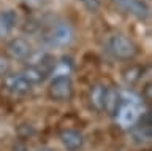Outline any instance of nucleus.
<instances>
[{"instance_id": "f257e3e1", "label": "nucleus", "mask_w": 152, "mask_h": 151, "mask_svg": "<svg viewBox=\"0 0 152 151\" xmlns=\"http://www.w3.org/2000/svg\"><path fill=\"white\" fill-rule=\"evenodd\" d=\"M75 37V32L71 29V26L65 21H56L49 24L43 32V40H45L46 45L49 46H56V48H60V46H66L71 43Z\"/></svg>"}, {"instance_id": "f03ea898", "label": "nucleus", "mask_w": 152, "mask_h": 151, "mask_svg": "<svg viewBox=\"0 0 152 151\" xmlns=\"http://www.w3.org/2000/svg\"><path fill=\"white\" fill-rule=\"evenodd\" d=\"M108 51L119 60H130L136 56V45L122 34H114L108 38Z\"/></svg>"}, {"instance_id": "7ed1b4c3", "label": "nucleus", "mask_w": 152, "mask_h": 151, "mask_svg": "<svg viewBox=\"0 0 152 151\" xmlns=\"http://www.w3.org/2000/svg\"><path fill=\"white\" fill-rule=\"evenodd\" d=\"M49 97L57 102H66L73 96V83L70 77H54L48 88Z\"/></svg>"}, {"instance_id": "20e7f679", "label": "nucleus", "mask_w": 152, "mask_h": 151, "mask_svg": "<svg viewBox=\"0 0 152 151\" xmlns=\"http://www.w3.org/2000/svg\"><path fill=\"white\" fill-rule=\"evenodd\" d=\"M3 88L14 96H26L32 91V84L21 73H7L3 78Z\"/></svg>"}, {"instance_id": "39448f33", "label": "nucleus", "mask_w": 152, "mask_h": 151, "mask_svg": "<svg viewBox=\"0 0 152 151\" xmlns=\"http://www.w3.org/2000/svg\"><path fill=\"white\" fill-rule=\"evenodd\" d=\"M30 53V45L22 37H14L7 43V56L13 60H26Z\"/></svg>"}, {"instance_id": "423d86ee", "label": "nucleus", "mask_w": 152, "mask_h": 151, "mask_svg": "<svg viewBox=\"0 0 152 151\" xmlns=\"http://www.w3.org/2000/svg\"><path fill=\"white\" fill-rule=\"evenodd\" d=\"M124 103V96L122 92L116 88H108L106 89V96H104V107L103 110L111 116H117L119 110H121Z\"/></svg>"}, {"instance_id": "0eeeda50", "label": "nucleus", "mask_w": 152, "mask_h": 151, "mask_svg": "<svg viewBox=\"0 0 152 151\" xmlns=\"http://www.w3.org/2000/svg\"><path fill=\"white\" fill-rule=\"evenodd\" d=\"M117 2L124 10L138 18V19H146L147 15H149V10H147L144 0H117Z\"/></svg>"}, {"instance_id": "6e6552de", "label": "nucleus", "mask_w": 152, "mask_h": 151, "mask_svg": "<svg viewBox=\"0 0 152 151\" xmlns=\"http://www.w3.org/2000/svg\"><path fill=\"white\" fill-rule=\"evenodd\" d=\"M18 24V13L14 10H5L0 13V38H7Z\"/></svg>"}, {"instance_id": "1a4fd4ad", "label": "nucleus", "mask_w": 152, "mask_h": 151, "mask_svg": "<svg viewBox=\"0 0 152 151\" xmlns=\"http://www.w3.org/2000/svg\"><path fill=\"white\" fill-rule=\"evenodd\" d=\"M60 141L68 151H78V150L83 148L84 138H83V134H81V132L68 129V130H64L60 134Z\"/></svg>"}, {"instance_id": "9d476101", "label": "nucleus", "mask_w": 152, "mask_h": 151, "mask_svg": "<svg viewBox=\"0 0 152 151\" xmlns=\"http://www.w3.org/2000/svg\"><path fill=\"white\" fill-rule=\"evenodd\" d=\"M106 89H108V88L103 86V84H95V86L90 89V92H89V102H90V105L94 107V110L103 111Z\"/></svg>"}, {"instance_id": "9b49d317", "label": "nucleus", "mask_w": 152, "mask_h": 151, "mask_svg": "<svg viewBox=\"0 0 152 151\" xmlns=\"http://www.w3.org/2000/svg\"><path fill=\"white\" fill-rule=\"evenodd\" d=\"M21 75L32 84V86H35V84H41L48 78V73L45 72V70H41L38 67H33V65H26V69L22 70Z\"/></svg>"}, {"instance_id": "f8f14e48", "label": "nucleus", "mask_w": 152, "mask_h": 151, "mask_svg": "<svg viewBox=\"0 0 152 151\" xmlns=\"http://www.w3.org/2000/svg\"><path fill=\"white\" fill-rule=\"evenodd\" d=\"M141 75H142V69L140 65H130L128 69H125L122 72V78L128 86H133V84H136L141 80Z\"/></svg>"}, {"instance_id": "ddd939ff", "label": "nucleus", "mask_w": 152, "mask_h": 151, "mask_svg": "<svg viewBox=\"0 0 152 151\" xmlns=\"http://www.w3.org/2000/svg\"><path fill=\"white\" fill-rule=\"evenodd\" d=\"M71 70H73L71 59L62 57L59 62H56V65H54V69H52L51 73H54V77H70Z\"/></svg>"}, {"instance_id": "4468645a", "label": "nucleus", "mask_w": 152, "mask_h": 151, "mask_svg": "<svg viewBox=\"0 0 152 151\" xmlns=\"http://www.w3.org/2000/svg\"><path fill=\"white\" fill-rule=\"evenodd\" d=\"M79 2L89 13H97L100 10V0H79Z\"/></svg>"}, {"instance_id": "2eb2a0df", "label": "nucleus", "mask_w": 152, "mask_h": 151, "mask_svg": "<svg viewBox=\"0 0 152 151\" xmlns=\"http://www.w3.org/2000/svg\"><path fill=\"white\" fill-rule=\"evenodd\" d=\"M8 69H10V62L7 57H3L2 54H0V77H5V75L8 73Z\"/></svg>"}, {"instance_id": "dca6fc26", "label": "nucleus", "mask_w": 152, "mask_h": 151, "mask_svg": "<svg viewBox=\"0 0 152 151\" xmlns=\"http://www.w3.org/2000/svg\"><path fill=\"white\" fill-rule=\"evenodd\" d=\"M24 3H27L28 7H32V8H40L43 3H45V0H22Z\"/></svg>"}, {"instance_id": "f3484780", "label": "nucleus", "mask_w": 152, "mask_h": 151, "mask_svg": "<svg viewBox=\"0 0 152 151\" xmlns=\"http://www.w3.org/2000/svg\"><path fill=\"white\" fill-rule=\"evenodd\" d=\"M146 100L147 102L151 100V84H147V86H146Z\"/></svg>"}, {"instance_id": "a211bd4d", "label": "nucleus", "mask_w": 152, "mask_h": 151, "mask_svg": "<svg viewBox=\"0 0 152 151\" xmlns=\"http://www.w3.org/2000/svg\"><path fill=\"white\" fill-rule=\"evenodd\" d=\"M37 151H52L51 148H48V146H41V148H38Z\"/></svg>"}]
</instances>
